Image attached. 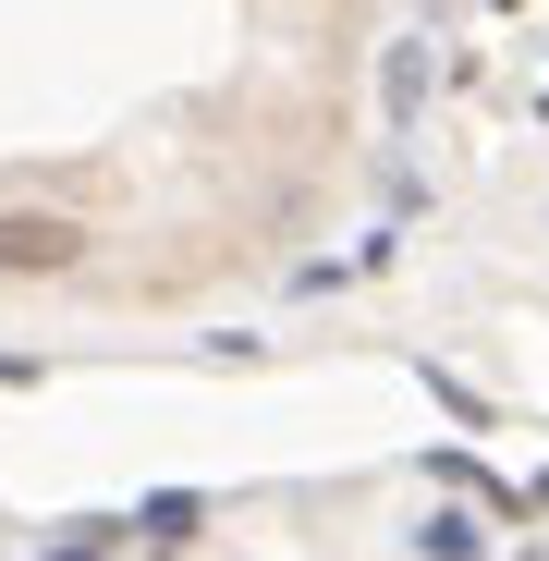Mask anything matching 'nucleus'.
I'll use <instances>...</instances> for the list:
<instances>
[{"instance_id":"obj_1","label":"nucleus","mask_w":549,"mask_h":561,"mask_svg":"<svg viewBox=\"0 0 549 561\" xmlns=\"http://www.w3.org/2000/svg\"><path fill=\"white\" fill-rule=\"evenodd\" d=\"M342 135L354 0H0V280H232L330 196Z\"/></svg>"}]
</instances>
